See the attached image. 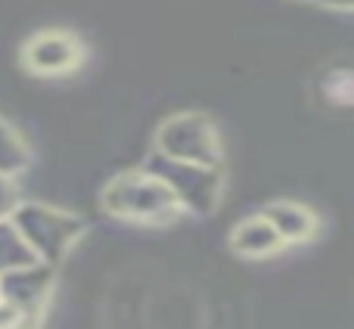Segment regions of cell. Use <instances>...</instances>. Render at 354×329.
<instances>
[{
    "label": "cell",
    "mask_w": 354,
    "mask_h": 329,
    "mask_svg": "<svg viewBox=\"0 0 354 329\" xmlns=\"http://www.w3.org/2000/svg\"><path fill=\"white\" fill-rule=\"evenodd\" d=\"M177 196L156 174H128L106 189V208L128 218H153L171 212Z\"/></svg>",
    "instance_id": "obj_1"
},
{
    "label": "cell",
    "mask_w": 354,
    "mask_h": 329,
    "mask_svg": "<svg viewBox=\"0 0 354 329\" xmlns=\"http://www.w3.org/2000/svg\"><path fill=\"white\" fill-rule=\"evenodd\" d=\"M159 147H162V153L171 156V159L208 164V168L218 159L214 131L208 128L205 118H196V115H183V118L168 122L159 134Z\"/></svg>",
    "instance_id": "obj_2"
},
{
    "label": "cell",
    "mask_w": 354,
    "mask_h": 329,
    "mask_svg": "<svg viewBox=\"0 0 354 329\" xmlns=\"http://www.w3.org/2000/svg\"><path fill=\"white\" fill-rule=\"evenodd\" d=\"M12 224L25 236V243L37 252V258H59V252L68 245V239L78 233V224L72 218H62L56 212H44L37 205H25L12 214Z\"/></svg>",
    "instance_id": "obj_3"
},
{
    "label": "cell",
    "mask_w": 354,
    "mask_h": 329,
    "mask_svg": "<svg viewBox=\"0 0 354 329\" xmlns=\"http://www.w3.org/2000/svg\"><path fill=\"white\" fill-rule=\"evenodd\" d=\"M149 174L165 180L168 187H171V193L177 196V202H187V205L205 208L208 202L214 199V189H218V174H214L208 164L180 162L165 153H162V159H156Z\"/></svg>",
    "instance_id": "obj_4"
},
{
    "label": "cell",
    "mask_w": 354,
    "mask_h": 329,
    "mask_svg": "<svg viewBox=\"0 0 354 329\" xmlns=\"http://www.w3.org/2000/svg\"><path fill=\"white\" fill-rule=\"evenodd\" d=\"M25 62H28L35 72L44 75H56L66 72L78 62V44L75 37L59 35V31H50V35H37L35 41L25 47Z\"/></svg>",
    "instance_id": "obj_5"
},
{
    "label": "cell",
    "mask_w": 354,
    "mask_h": 329,
    "mask_svg": "<svg viewBox=\"0 0 354 329\" xmlns=\"http://www.w3.org/2000/svg\"><path fill=\"white\" fill-rule=\"evenodd\" d=\"M264 218L274 224V230L280 233L283 243H305L314 233L317 220L308 208L295 205V202H274V205L264 208Z\"/></svg>",
    "instance_id": "obj_6"
},
{
    "label": "cell",
    "mask_w": 354,
    "mask_h": 329,
    "mask_svg": "<svg viewBox=\"0 0 354 329\" xmlns=\"http://www.w3.org/2000/svg\"><path fill=\"white\" fill-rule=\"evenodd\" d=\"M47 276H50L47 267H41V264L6 270V274L0 276V292H3V299L10 301V305L22 308V305H28V301L41 299L44 289H47Z\"/></svg>",
    "instance_id": "obj_7"
},
{
    "label": "cell",
    "mask_w": 354,
    "mask_h": 329,
    "mask_svg": "<svg viewBox=\"0 0 354 329\" xmlns=\"http://www.w3.org/2000/svg\"><path fill=\"white\" fill-rule=\"evenodd\" d=\"M280 245H283L280 233L274 230V224H270L264 214L239 224L236 233H233V249L243 252V255H270V252L280 249Z\"/></svg>",
    "instance_id": "obj_8"
},
{
    "label": "cell",
    "mask_w": 354,
    "mask_h": 329,
    "mask_svg": "<svg viewBox=\"0 0 354 329\" xmlns=\"http://www.w3.org/2000/svg\"><path fill=\"white\" fill-rule=\"evenodd\" d=\"M28 264H37V252L25 243V236L19 233L16 224L0 220V274L28 267Z\"/></svg>",
    "instance_id": "obj_9"
},
{
    "label": "cell",
    "mask_w": 354,
    "mask_h": 329,
    "mask_svg": "<svg viewBox=\"0 0 354 329\" xmlns=\"http://www.w3.org/2000/svg\"><path fill=\"white\" fill-rule=\"evenodd\" d=\"M25 164V147L6 122H0V174H12Z\"/></svg>",
    "instance_id": "obj_10"
},
{
    "label": "cell",
    "mask_w": 354,
    "mask_h": 329,
    "mask_svg": "<svg viewBox=\"0 0 354 329\" xmlns=\"http://www.w3.org/2000/svg\"><path fill=\"white\" fill-rule=\"evenodd\" d=\"M16 212H19V193L12 187L10 174H0V220H6Z\"/></svg>",
    "instance_id": "obj_11"
},
{
    "label": "cell",
    "mask_w": 354,
    "mask_h": 329,
    "mask_svg": "<svg viewBox=\"0 0 354 329\" xmlns=\"http://www.w3.org/2000/svg\"><path fill=\"white\" fill-rule=\"evenodd\" d=\"M324 6H333V10H354V0H317Z\"/></svg>",
    "instance_id": "obj_12"
}]
</instances>
